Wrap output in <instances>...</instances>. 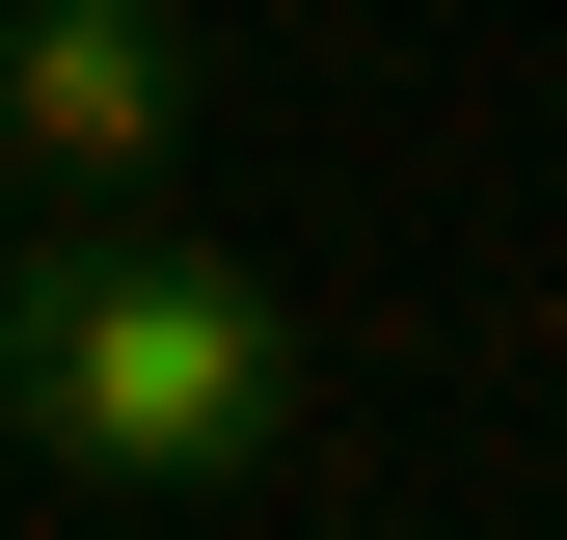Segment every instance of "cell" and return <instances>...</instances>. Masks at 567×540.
<instances>
[{
	"label": "cell",
	"instance_id": "1",
	"mask_svg": "<svg viewBox=\"0 0 567 540\" xmlns=\"http://www.w3.org/2000/svg\"><path fill=\"white\" fill-rule=\"evenodd\" d=\"M298 405H324V352L244 243H189L163 189L135 217L28 189V243H0V459L54 513H217V487L298 459Z\"/></svg>",
	"mask_w": 567,
	"mask_h": 540
},
{
	"label": "cell",
	"instance_id": "2",
	"mask_svg": "<svg viewBox=\"0 0 567 540\" xmlns=\"http://www.w3.org/2000/svg\"><path fill=\"white\" fill-rule=\"evenodd\" d=\"M189 0H0V163L54 189V217H135V189H189Z\"/></svg>",
	"mask_w": 567,
	"mask_h": 540
},
{
	"label": "cell",
	"instance_id": "3",
	"mask_svg": "<svg viewBox=\"0 0 567 540\" xmlns=\"http://www.w3.org/2000/svg\"><path fill=\"white\" fill-rule=\"evenodd\" d=\"M0 243H28V163H0Z\"/></svg>",
	"mask_w": 567,
	"mask_h": 540
}]
</instances>
